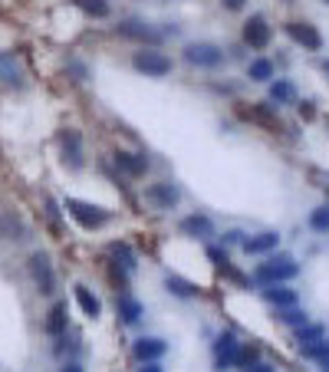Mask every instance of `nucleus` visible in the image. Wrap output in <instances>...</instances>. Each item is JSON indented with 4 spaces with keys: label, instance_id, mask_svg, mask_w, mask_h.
Segmentation results:
<instances>
[{
    "label": "nucleus",
    "instance_id": "f257e3e1",
    "mask_svg": "<svg viewBox=\"0 0 329 372\" xmlns=\"http://www.w3.org/2000/svg\"><path fill=\"white\" fill-rule=\"evenodd\" d=\"M300 274V264H296L290 254H273L263 264H257L251 274V280L257 286H273V284H290V280Z\"/></svg>",
    "mask_w": 329,
    "mask_h": 372
},
{
    "label": "nucleus",
    "instance_id": "f03ea898",
    "mask_svg": "<svg viewBox=\"0 0 329 372\" xmlns=\"http://www.w3.org/2000/svg\"><path fill=\"white\" fill-rule=\"evenodd\" d=\"M63 208H66V215L76 221L83 231H99V227H105L109 221H113V211L103 208V205H93V201H79V198H66L63 201Z\"/></svg>",
    "mask_w": 329,
    "mask_h": 372
},
{
    "label": "nucleus",
    "instance_id": "7ed1b4c3",
    "mask_svg": "<svg viewBox=\"0 0 329 372\" xmlns=\"http://www.w3.org/2000/svg\"><path fill=\"white\" fill-rule=\"evenodd\" d=\"M172 56L162 53L158 46H142V50L132 53V70L142 73V76H152V79H162L172 73Z\"/></svg>",
    "mask_w": 329,
    "mask_h": 372
},
{
    "label": "nucleus",
    "instance_id": "20e7f679",
    "mask_svg": "<svg viewBox=\"0 0 329 372\" xmlns=\"http://www.w3.org/2000/svg\"><path fill=\"white\" fill-rule=\"evenodd\" d=\"M60 158L70 172H83L86 168V148H83V132L79 129H63L60 132Z\"/></svg>",
    "mask_w": 329,
    "mask_h": 372
},
{
    "label": "nucleus",
    "instance_id": "39448f33",
    "mask_svg": "<svg viewBox=\"0 0 329 372\" xmlns=\"http://www.w3.org/2000/svg\"><path fill=\"white\" fill-rule=\"evenodd\" d=\"M184 63L198 66V70H217L224 63V46L208 43V40H194L184 46Z\"/></svg>",
    "mask_w": 329,
    "mask_h": 372
},
{
    "label": "nucleus",
    "instance_id": "423d86ee",
    "mask_svg": "<svg viewBox=\"0 0 329 372\" xmlns=\"http://www.w3.org/2000/svg\"><path fill=\"white\" fill-rule=\"evenodd\" d=\"M241 40H244V46H251V50H267L270 40H273V26L267 24L263 14H251V17L244 20Z\"/></svg>",
    "mask_w": 329,
    "mask_h": 372
},
{
    "label": "nucleus",
    "instance_id": "0eeeda50",
    "mask_svg": "<svg viewBox=\"0 0 329 372\" xmlns=\"http://www.w3.org/2000/svg\"><path fill=\"white\" fill-rule=\"evenodd\" d=\"M26 267H30V277H33V284H36L40 294H43V296L56 294V274H53V264H50L46 254H33Z\"/></svg>",
    "mask_w": 329,
    "mask_h": 372
},
{
    "label": "nucleus",
    "instance_id": "6e6552de",
    "mask_svg": "<svg viewBox=\"0 0 329 372\" xmlns=\"http://www.w3.org/2000/svg\"><path fill=\"white\" fill-rule=\"evenodd\" d=\"M115 33L125 36V40H139V43H148V46H158L164 40V30H155L152 24H142V20H122L115 26Z\"/></svg>",
    "mask_w": 329,
    "mask_h": 372
},
{
    "label": "nucleus",
    "instance_id": "1a4fd4ad",
    "mask_svg": "<svg viewBox=\"0 0 329 372\" xmlns=\"http://www.w3.org/2000/svg\"><path fill=\"white\" fill-rule=\"evenodd\" d=\"M286 30V36L293 40L296 46H303V50H323V33L316 30L313 24H306V20H290V24L283 26Z\"/></svg>",
    "mask_w": 329,
    "mask_h": 372
},
{
    "label": "nucleus",
    "instance_id": "9d476101",
    "mask_svg": "<svg viewBox=\"0 0 329 372\" xmlns=\"http://www.w3.org/2000/svg\"><path fill=\"white\" fill-rule=\"evenodd\" d=\"M237 349H241V339H237L234 333H217V339H214V369L217 372L231 369V366H234Z\"/></svg>",
    "mask_w": 329,
    "mask_h": 372
},
{
    "label": "nucleus",
    "instance_id": "9b49d317",
    "mask_svg": "<svg viewBox=\"0 0 329 372\" xmlns=\"http://www.w3.org/2000/svg\"><path fill=\"white\" fill-rule=\"evenodd\" d=\"M145 198L155 205V208L162 211H172L178 201H182V191H178V185L172 182H155V185H148L145 188Z\"/></svg>",
    "mask_w": 329,
    "mask_h": 372
},
{
    "label": "nucleus",
    "instance_id": "f8f14e48",
    "mask_svg": "<svg viewBox=\"0 0 329 372\" xmlns=\"http://www.w3.org/2000/svg\"><path fill=\"white\" fill-rule=\"evenodd\" d=\"M241 247H244V254H251V257H263V254H273V251L280 247V234H277V231L247 234Z\"/></svg>",
    "mask_w": 329,
    "mask_h": 372
},
{
    "label": "nucleus",
    "instance_id": "ddd939ff",
    "mask_svg": "<svg viewBox=\"0 0 329 372\" xmlns=\"http://www.w3.org/2000/svg\"><path fill=\"white\" fill-rule=\"evenodd\" d=\"M164 353H168V343L158 336H139L135 346H132V356H135L139 363H158Z\"/></svg>",
    "mask_w": 329,
    "mask_h": 372
},
{
    "label": "nucleus",
    "instance_id": "4468645a",
    "mask_svg": "<svg viewBox=\"0 0 329 372\" xmlns=\"http://www.w3.org/2000/svg\"><path fill=\"white\" fill-rule=\"evenodd\" d=\"M115 168H122V172L129 175V178H139V175L148 172V155L145 152H125V148H119L113 155Z\"/></svg>",
    "mask_w": 329,
    "mask_h": 372
},
{
    "label": "nucleus",
    "instance_id": "2eb2a0df",
    "mask_svg": "<svg viewBox=\"0 0 329 372\" xmlns=\"http://www.w3.org/2000/svg\"><path fill=\"white\" fill-rule=\"evenodd\" d=\"M178 231H182L184 237H214V221H211L208 215H201V211H194V215L182 217V224H178Z\"/></svg>",
    "mask_w": 329,
    "mask_h": 372
},
{
    "label": "nucleus",
    "instance_id": "dca6fc26",
    "mask_svg": "<svg viewBox=\"0 0 329 372\" xmlns=\"http://www.w3.org/2000/svg\"><path fill=\"white\" fill-rule=\"evenodd\" d=\"M263 300H267L273 310H283V306H296V303H300V294L286 284H273V286H263Z\"/></svg>",
    "mask_w": 329,
    "mask_h": 372
},
{
    "label": "nucleus",
    "instance_id": "f3484780",
    "mask_svg": "<svg viewBox=\"0 0 329 372\" xmlns=\"http://www.w3.org/2000/svg\"><path fill=\"white\" fill-rule=\"evenodd\" d=\"M0 237H4V241H26V237H30V227L24 224L20 215L4 211V215H0Z\"/></svg>",
    "mask_w": 329,
    "mask_h": 372
},
{
    "label": "nucleus",
    "instance_id": "a211bd4d",
    "mask_svg": "<svg viewBox=\"0 0 329 372\" xmlns=\"http://www.w3.org/2000/svg\"><path fill=\"white\" fill-rule=\"evenodd\" d=\"M0 83H7V86H24V70H20L17 53H0Z\"/></svg>",
    "mask_w": 329,
    "mask_h": 372
},
{
    "label": "nucleus",
    "instance_id": "6ab92c4d",
    "mask_svg": "<svg viewBox=\"0 0 329 372\" xmlns=\"http://www.w3.org/2000/svg\"><path fill=\"white\" fill-rule=\"evenodd\" d=\"M73 294H76L79 310L86 313L89 320H99V316H103V303H99V296H95L86 284H76V286H73Z\"/></svg>",
    "mask_w": 329,
    "mask_h": 372
},
{
    "label": "nucleus",
    "instance_id": "aec40b11",
    "mask_svg": "<svg viewBox=\"0 0 329 372\" xmlns=\"http://www.w3.org/2000/svg\"><path fill=\"white\" fill-rule=\"evenodd\" d=\"M115 310H119L122 323H129V326H135V323L145 316V306H142V303L135 300L132 294H122L119 300H115Z\"/></svg>",
    "mask_w": 329,
    "mask_h": 372
},
{
    "label": "nucleus",
    "instance_id": "412c9836",
    "mask_svg": "<svg viewBox=\"0 0 329 372\" xmlns=\"http://www.w3.org/2000/svg\"><path fill=\"white\" fill-rule=\"evenodd\" d=\"M164 290L172 296H178V300H194V296L201 294L198 284H191V280L178 277V274H168V277H164Z\"/></svg>",
    "mask_w": 329,
    "mask_h": 372
},
{
    "label": "nucleus",
    "instance_id": "4be33fe9",
    "mask_svg": "<svg viewBox=\"0 0 329 372\" xmlns=\"http://www.w3.org/2000/svg\"><path fill=\"white\" fill-rule=\"evenodd\" d=\"M66 320H70V310H66V303H53L50 313H46V333L50 336H63L66 333Z\"/></svg>",
    "mask_w": 329,
    "mask_h": 372
},
{
    "label": "nucleus",
    "instance_id": "5701e85b",
    "mask_svg": "<svg viewBox=\"0 0 329 372\" xmlns=\"http://www.w3.org/2000/svg\"><path fill=\"white\" fill-rule=\"evenodd\" d=\"M296 99V86L290 79H270V103L273 105H290Z\"/></svg>",
    "mask_w": 329,
    "mask_h": 372
},
{
    "label": "nucleus",
    "instance_id": "b1692460",
    "mask_svg": "<svg viewBox=\"0 0 329 372\" xmlns=\"http://www.w3.org/2000/svg\"><path fill=\"white\" fill-rule=\"evenodd\" d=\"M323 336H326V326H323V323H303V326L293 329V339L300 343V349L313 346V343H320Z\"/></svg>",
    "mask_w": 329,
    "mask_h": 372
},
{
    "label": "nucleus",
    "instance_id": "393cba45",
    "mask_svg": "<svg viewBox=\"0 0 329 372\" xmlns=\"http://www.w3.org/2000/svg\"><path fill=\"white\" fill-rule=\"evenodd\" d=\"M247 79L251 83H270L273 79V63L267 56H257V60L247 63Z\"/></svg>",
    "mask_w": 329,
    "mask_h": 372
},
{
    "label": "nucleus",
    "instance_id": "a878e982",
    "mask_svg": "<svg viewBox=\"0 0 329 372\" xmlns=\"http://www.w3.org/2000/svg\"><path fill=\"white\" fill-rule=\"evenodd\" d=\"M277 320L296 329V326H303V323H310V313L300 310V303H296V306H283V310H277Z\"/></svg>",
    "mask_w": 329,
    "mask_h": 372
},
{
    "label": "nucleus",
    "instance_id": "bb28decb",
    "mask_svg": "<svg viewBox=\"0 0 329 372\" xmlns=\"http://www.w3.org/2000/svg\"><path fill=\"white\" fill-rule=\"evenodd\" d=\"M109 251H113V257H115V260H122V270H125V274H132V270L139 267V260H135V254H132V247H129V244L115 241L113 247H109Z\"/></svg>",
    "mask_w": 329,
    "mask_h": 372
},
{
    "label": "nucleus",
    "instance_id": "cd10ccee",
    "mask_svg": "<svg viewBox=\"0 0 329 372\" xmlns=\"http://www.w3.org/2000/svg\"><path fill=\"white\" fill-rule=\"evenodd\" d=\"M83 14H89V17H95V20H105L109 17V0H73Z\"/></svg>",
    "mask_w": 329,
    "mask_h": 372
},
{
    "label": "nucleus",
    "instance_id": "c85d7f7f",
    "mask_svg": "<svg viewBox=\"0 0 329 372\" xmlns=\"http://www.w3.org/2000/svg\"><path fill=\"white\" fill-rule=\"evenodd\" d=\"M303 356H306V359H313V363H329V336H323L320 343L306 346Z\"/></svg>",
    "mask_w": 329,
    "mask_h": 372
},
{
    "label": "nucleus",
    "instance_id": "c756f323",
    "mask_svg": "<svg viewBox=\"0 0 329 372\" xmlns=\"http://www.w3.org/2000/svg\"><path fill=\"white\" fill-rule=\"evenodd\" d=\"M310 227L316 234H329V205H323V208H316L310 215Z\"/></svg>",
    "mask_w": 329,
    "mask_h": 372
},
{
    "label": "nucleus",
    "instance_id": "7c9ffc66",
    "mask_svg": "<svg viewBox=\"0 0 329 372\" xmlns=\"http://www.w3.org/2000/svg\"><path fill=\"white\" fill-rule=\"evenodd\" d=\"M257 346H244V343H241V349H237V356H234V366H237V369H247V366H254V363H257Z\"/></svg>",
    "mask_w": 329,
    "mask_h": 372
},
{
    "label": "nucleus",
    "instance_id": "2f4dec72",
    "mask_svg": "<svg viewBox=\"0 0 329 372\" xmlns=\"http://www.w3.org/2000/svg\"><path fill=\"white\" fill-rule=\"evenodd\" d=\"M244 237H247V234H244L241 227H227V231L221 234V247H234V244H244Z\"/></svg>",
    "mask_w": 329,
    "mask_h": 372
},
{
    "label": "nucleus",
    "instance_id": "473e14b6",
    "mask_svg": "<svg viewBox=\"0 0 329 372\" xmlns=\"http://www.w3.org/2000/svg\"><path fill=\"white\" fill-rule=\"evenodd\" d=\"M66 70H70L73 76L79 79V83H86V79H89V70H86V66H83L79 60H70V63H66Z\"/></svg>",
    "mask_w": 329,
    "mask_h": 372
},
{
    "label": "nucleus",
    "instance_id": "72a5a7b5",
    "mask_svg": "<svg viewBox=\"0 0 329 372\" xmlns=\"http://www.w3.org/2000/svg\"><path fill=\"white\" fill-rule=\"evenodd\" d=\"M221 7H224V10H231V14H237V10H244V7H247V0H221Z\"/></svg>",
    "mask_w": 329,
    "mask_h": 372
},
{
    "label": "nucleus",
    "instance_id": "f704fd0d",
    "mask_svg": "<svg viewBox=\"0 0 329 372\" xmlns=\"http://www.w3.org/2000/svg\"><path fill=\"white\" fill-rule=\"evenodd\" d=\"M244 372H273V369H270L267 363H254V366H247V369H244Z\"/></svg>",
    "mask_w": 329,
    "mask_h": 372
},
{
    "label": "nucleus",
    "instance_id": "c9c22d12",
    "mask_svg": "<svg viewBox=\"0 0 329 372\" xmlns=\"http://www.w3.org/2000/svg\"><path fill=\"white\" fill-rule=\"evenodd\" d=\"M139 372H164V369H162V363H142Z\"/></svg>",
    "mask_w": 329,
    "mask_h": 372
},
{
    "label": "nucleus",
    "instance_id": "e433bc0d",
    "mask_svg": "<svg viewBox=\"0 0 329 372\" xmlns=\"http://www.w3.org/2000/svg\"><path fill=\"white\" fill-rule=\"evenodd\" d=\"M300 115H303V119H313V115H316V113H313V103H303V105H300Z\"/></svg>",
    "mask_w": 329,
    "mask_h": 372
},
{
    "label": "nucleus",
    "instance_id": "4c0bfd02",
    "mask_svg": "<svg viewBox=\"0 0 329 372\" xmlns=\"http://www.w3.org/2000/svg\"><path fill=\"white\" fill-rule=\"evenodd\" d=\"M60 372H86V369H83V366H79V363H66Z\"/></svg>",
    "mask_w": 329,
    "mask_h": 372
},
{
    "label": "nucleus",
    "instance_id": "58836bf2",
    "mask_svg": "<svg viewBox=\"0 0 329 372\" xmlns=\"http://www.w3.org/2000/svg\"><path fill=\"white\" fill-rule=\"evenodd\" d=\"M323 70H326V76H329V60H326V63H323Z\"/></svg>",
    "mask_w": 329,
    "mask_h": 372
},
{
    "label": "nucleus",
    "instance_id": "ea45409f",
    "mask_svg": "<svg viewBox=\"0 0 329 372\" xmlns=\"http://www.w3.org/2000/svg\"><path fill=\"white\" fill-rule=\"evenodd\" d=\"M323 372H329V363H323Z\"/></svg>",
    "mask_w": 329,
    "mask_h": 372
},
{
    "label": "nucleus",
    "instance_id": "a19ab883",
    "mask_svg": "<svg viewBox=\"0 0 329 372\" xmlns=\"http://www.w3.org/2000/svg\"><path fill=\"white\" fill-rule=\"evenodd\" d=\"M320 4H326V7H329V0H320Z\"/></svg>",
    "mask_w": 329,
    "mask_h": 372
},
{
    "label": "nucleus",
    "instance_id": "79ce46f5",
    "mask_svg": "<svg viewBox=\"0 0 329 372\" xmlns=\"http://www.w3.org/2000/svg\"><path fill=\"white\" fill-rule=\"evenodd\" d=\"M326 198H329V191H326Z\"/></svg>",
    "mask_w": 329,
    "mask_h": 372
}]
</instances>
